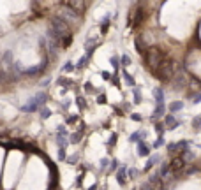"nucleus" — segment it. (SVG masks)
<instances>
[{
    "instance_id": "1",
    "label": "nucleus",
    "mask_w": 201,
    "mask_h": 190,
    "mask_svg": "<svg viewBox=\"0 0 201 190\" xmlns=\"http://www.w3.org/2000/svg\"><path fill=\"white\" fill-rule=\"evenodd\" d=\"M143 58H145V63L148 65V69L152 70V74L153 72H157V70L162 67V63L164 60L168 58L164 53H162L159 48H155V46H150L148 50L145 51V55H143Z\"/></svg>"
},
{
    "instance_id": "2",
    "label": "nucleus",
    "mask_w": 201,
    "mask_h": 190,
    "mask_svg": "<svg viewBox=\"0 0 201 190\" xmlns=\"http://www.w3.org/2000/svg\"><path fill=\"white\" fill-rule=\"evenodd\" d=\"M46 99H48V95H46L44 92H41V93H37L35 97H32V100H28V102L21 108V111H23V113H34L35 109L41 108L42 102H46Z\"/></svg>"
},
{
    "instance_id": "3",
    "label": "nucleus",
    "mask_w": 201,
    "mask_h": 190,
    "mask_svg": "<svg viewBox=\"0 0 201 190\" xmlns=\"http://www.w3.org/2000/svg\"><path fill=\"white\" fill-rule=\"evenodd\" d=\"M168 166H170V172H178V171H182L183 167H185V159H183L182 155H178V157H173Z\"/></svg>"
},
{
    "instance_id": "4",
    "label": "nucleus",
    "mask_w": 201,
    "mask_h": 190,
    "mask_svg": "<svg viewBox=\"0 0 201 190\" xmlns=\"http://www.w3.org/2000/svg\"><path fill=\"white\" fill-rule=\"evenodd\" d=\"M153 99L157 102V106H162V104H164V90H162L161 86L153 88Z\"/></svg>"
},
{
    "instance_id": "5",
    "label": "nucleus",
    "mask_w": 201,
    "mask_h": 190,
    "mask_svg": "<svg viewBox=\"0 0 201 190\" xmlns=\"http://www.w3.org/2000/svg\"><path fill=\"white\" fill-rule=\"evenodd\" d=\"M138 155H140V157H148V155H150V146L145 144V141H140V143H138Z\"/></svg>"
},
{
    "instance_id": "6",
    "label": "nucleus",
    "mask_w": 201,
    "mask_h": 190,
    "mask_svg": "<svg viewBox=\"0 0 201 190\" xmlns=\"http://www.w3.org/2000/svg\"><path fill=\"white\" fill-rule=\"evenodd\" d=\"M140 137H143V139H145V137H147V132H145V130H138V132H132L131 136H129V143H140Z\"/></svg>"
},
{
    "instance_id": "7",
    "label": "nucleus",
    "mask_w": 201,
    "mask_h": 190,
    "mask_svg": "<svg viewBox=\"0 0 201 190\" xmlns=\"http://www.w3.org/2000/svg\"><path fill=\"white\" fill-rule=\"evenodd\" d=\"M166 114V106L162 104V106H155V111H153V114H152V120H159Z\"/></svg>"
},
{
    "instance_id": "8",
    "label": "nucleus",
    "mask_w": 201,
    "mask_h": 190,
    "mask_svg": "<svg viewBox=\"0 0 201 190\" xmlns=\"http://www.w3.org/2000/svg\"><path fill=\"white\" fill-rule=\"evenodd\" d=\"M164 125H166V129L173 130V129H176V127H178L180 123H178V121L173 118V114H168V116H166V123H164Z\"/></svg>"
},
{
    "instance_id": "9",
    "label": "nucleus",
    "mask_w": 201,
    "mask_h": 190,
    "mask_svg": "<svg viewBox=\"0 0 201 190\" xmlns=\"http://www.w3.org/2000/svg\"><path fill=\"white\" fill-rule=\"evenodd\" d=\"M95 46H97V40L95 39H88L85 42V50H87V56H90V53L95 50Z\"/></svg>"
},
{
    "instance_id": "10",
    "label": "nucleus",
    "mask_w": 201,
    "mask_h": 190,
    "mask_svg": "<svg viewBox=\"0 0 201 190\" xmlns=\"http://www.w3.org/2000/svg\"><path fill=\"white\" fill-rule=\"evenodd\" d=\"M125 174H127V169H125V166H122L120 169L117 171V178H118L120 185H125Z\"/></svg>"
},
{
    "instance_id": "11",
    "label": "nucleus",
    "mask_w": 201,
    "mask_h": 190,
    "mask_svg": "<svg viewBox=\"0 0 201 190\" xmlns=\"http://www.w3.org/2000/svg\"><path fill=\"white\" fill-rule=\"evenodd\" d=\"M180 109H183V102H182V100H173L170 104L171 113H176V111H180Z\"/></svg>"
},
{
    "instance_id": "12",
    "label": "nucleus",
    "mask_w": 201,
    "mask_h": 190,
    "mask_svg": "<svg viewBox=\"0 0 201 190\" xmlns=\"http://www.w3.org/2000/svg\"><path fill=\"white\" fill-rule=\"evenodd\" d=\"M159 155H153V157H150V159H148V162H147V166H145V171H150L152 167H153V166H155V164H157V162H159Z\"/></svg>"
},
{
    "instance_id": "13",
    "label": "nucleus",
    "mask_w": 201,
    "mask_h": 190,
    "mask_svg": "<svg viewBox=\"0 0 201 190\" xmlns=\"http://www.w3.org/2000/svg\"><path fill=\"white\" fill-rule=\"evenodd\" d=\"M122 74H124V79H125V83H127L129 86H134V85H136L134 78H132V76L129 74V72H127V70H122Z\"/></svg>"
},
{
    "instance_id": "14",
    "label": "nucleus",
    "mask_w": 201,
    "mask_h": 190,
    "mask_svg": "<svg viewBox=\"0 0 201 190\" xmlns=\"http://www.w3.org/2000/svg\"><path fill=\"white\" fill-rule=\"evenodd\" d=\"M57 144H58V148H60V150H65V146H67V139H65V137H62V136H58V137H57Z\"/></svg>"
},
{
    "instance_id": "15",
    "label": "nucleus",
    "mask_w": 201,
    "mask_h": 190,
    "mask_svg": "<svg viewBox=\"0 0 201 190\" xmlns=\"http://www.w3.org/2000/svg\"><path fill=\"white\" fill-rule=\"evenodd\" d=\"M50 116H51V111L48 109V108H42V109H41V118H42V120H48Z\"/></svg>"
},
{
    "instance_id": "16",
    "label": "nucleus",
    "mask_w": 201,
    "mask_h": 190,
    "mask_svg": "<svg viewBox=\"0 0 201 190\" xmlns=\"http://www.w3.org/2000/svg\"><path fill=\"white\" fill-rule=\"evenodd\" d=\"M168 172H170V166H168V164H162L161 171H159V174H161V178H162V176H166Z\"/></svg>"
},
{
    "instance_id": "17",
    "label": "nucleus",
    "mask_w": 201,
    "mask_h": 190,
    "mask_svg": "<svg viewBox=\"0 0 201 190\" xmlns=\"http://www.w3.org/2000/svg\"><path fill=\"white\" fill-rule=\"evenodd\" d=\"M162 144H164V137H162V136H159V137L155 139V143H153V148H161Z\"/></svg>"
},
{
    "instance_id": "18",
    "label": "nucleus",
    "mask_w": 201,
    "mask_h": 190,
    "mask_svg": "<svg viewBox=\"0 0 201 190\" xmlns=\"http://www.w3.org/2000/svg\"><path fill=\"white\" fill-rule=\"evenodd\" d=\"M74 67H76V65H74L72 62H67V63L64 65V72H71V70H74Z\"/></svg>"
},
{
    "instance_id": "19",
    "label": "nucleus",
    "mask_w": 201,
    "mask_h": 190,
    "mask_svg": "<svg viewBox=\"0 0 201 190\" xmlns=\"http://www.w3.org/2000/svg\"><path fill=\"white\" fill-rule=\"evenodd\" d=\"M134 97H136V99H134V102H136V104H140V102H141V95H140V88H134Z\"/></svg>"
},
{
    "instance_id": "20",
    "label": "nucleus",
    "mask_w": 201,
    "mask_h": 190,
    "mask_svg": "<svg viewBox=\"0 0 201 190\" xmlns=\"http://www.w3.org/2000/svg\"><path fill=\"white\" fill-rule=\"evenodd\" d=\"M153 129H155V132H159V136H162V132H164L162 123H155V125H153Z\"/></svg>"
},
{
    "instance_id": "21",
    "label": "nucleus",
    "mask_w": 201,
    "mask_h": 190,
    "mask_svg": "<svg viewBox=\"0 0 201 190\" xmlns=\"http://www.w3.org/2000/svg\"><path fill=\"white\" fill-rule=\"evenodd\" d=\"M57 132H58V136H62V137H65V134H67V129H65L64 125H60V127L57 129Z\"/></svg>"
},
{
    "instance_id": "22",
    "label": "nucleus",
    "mask_w": 201,
    "mask_h": 190,
    "mask_svg": "<svg viewBox=\"0 0 201 190\" xmlns=\"http://www.w3.org/2000/svg\"><path fill=\"white\" fill-rule=\"evenodd\" d=\"M110 63L115 67V69H118V56H111V58H110Z\"/></svg>"
},
{
    "instance_id": "23",
    "label": "nucleus",
    "mask_w": 201,
    "mask_h": 190,
    "mask_svg": "<svg viewBox=\"0 0 201 190\" xmlns=\"http://www.w3.org/2000/svg\"><path fill=\"white\" fill-rule=\"evenodd\" d=\"M39 72V67H32V69L25 70V74H28V76H34V74H37Z\"/></svg>"
},
{
    "instance_id": "24",
    "label": "nucleus",
    "mask_w": 201,
    "mask_h": 190,
    "mask_svg": "<svg viewBox=\"0 0 201 190\" xmlns=\"http://www.w3.org/2000/svg\"><path fill=\"white\" fill-rule=\"evenodd\" d=\"M129 63H131V58H129L127 55H122V65L125 67V65H129Z\"/></svg>"
},
{
    "instance_id": "25",
    "label": "nucleus",
    "mask_w": 201,
    "mask_h": 190,
    "mask_svg": "<svg viewBox=\"0 0 201 190\" xmlns=\"http://www.w3.org/2000/svg\"><path fill=\"white\" fill-rule=\"evenodd\" d=\"M58 160H67V157H65V150H60V148H58Z\"/></svg>"
},
{
    "instance_id": "26",
    "label": "nucleus",
    "mask_w": 201,
    "mask_h": 190,
    "mask_svg": "<svg viewBox=\"0 0 201 190\" xmlns=\"http://www.w3.org/2000/svg\"><path fill=\"white\" fill-rule=\"evenodd\" d=\"M88 60V56H87V55H85V56H83V58H81L80 62H78V65H76V67H78V69H81V67H83V65H85V62Z\"/></svg>"
},
{
    "instance_id": "27",
    "label": "nucleus",
    "mask_w": 201,
    "mask_h": 190,
    "mask_svg": "<svg viewBox=\"0 0 201 190\" xmlns=\"http://www.w3.org/2000/svg\"><path fill=\"white\" fill-rule=\"evenodd\" d=\"M118 160H111V171H118Z\"/></svg>"
},
{
    "instance_id": "28",
    "label": "nucleus",
    "mask_w": 201,
    "mask_h": 190,
    "mask_svg": "<svg viewBox=\"0 0 201 190\" xmlns=\"http://www.w3.org/2000/svg\"><path fill=\"white\" fill-rule=\"evenodd\" d=\"M80 136H81V132H76V134H72V143H80Z\"/></svg>"
},
{
    "instance_id": "29",
    "label": "nucleus",
    "mask_w": 201,
    "mask_h": 190,
    "mask_svg": "<svg viewBox=\"0 0 201 190\" xmlns=\"http://www.w3.org/2000/svg\"><path fill=\"white\" fill-rule=\"evenodd\" d=\"M201 125V116H198V118H194V129H198Z\"/></svg>"
},
{
    "instance_id": "30",
    "label": "nucleus",
    "mask_w": 201,
    "mask_h": 190,
    "mask_svg": "<svg viewBox=\"0 0 201 190\" xmlns=\"http://www.w3.org/2000/svg\"><path fill=\"white\" fill-rule=\"evenodd\" d=\"M108 164H110V160H108V159H100V167H102V169H104Z\"/></svg>"
},
{
    "instance_id": "31",
    "label": "nucleus",
    "mask_w": 201,
    "mask_h": 190,
    "mask_svg": "<svg viewBox=\"0 0 201 190\" xmlns=\"http://www.w3.org/2000/svg\"><path fill=\"white\" fill-rule=\"evenodd\" d=\"M97 102H99V104H104V102H106V95H99V97H97Z\"/></svg>"
},
{
    "instance_id": "32",
    "label": "nucleus",
    "mask_w": 201,
    "mask_h": 190,
    "mask_svg": "<svg viewBox=\"0 0 201 190\" xmlns=\"http://www.w3.org/2000/svg\"><path fill=\"white\" fill-rule=\"evenodd\" d=\"M67 162H71V164H76V162H78V155H74V157L67 159Z\"/></svg>"
},
{
    "instance_id": "33",
    "label": "nucleus",
    "mask_w": 201,
    "mask_h": 190,
    "mask_svg": "<svg viewBox=\"0 0 201 190\" xmlns=\"http://www.w3.org/2000/svg\"><path fill=\"white\" fill-rule=\"evenodd\" d=\"M131 118H132V120H136V121H140V120H141V116L138 114V113H134V114H131Z\"/></svg>"
},
{
    "instance_id": "34",
    "label": "nucleus",
    "mask_w": 201,
    "mask_h": 190,
    "mask_svg": "<svg viewBox=\"0 0 201 190\" xmlns=\"http://www.w3.org/2000/svg\"><path fill=\"white\" fill-rule=\"evenodd\" d=\"M113 143H117V134H113V136H111V139H110V143H108V144H113Z\"/></svg>"
},
{
    "instance_id": "35",
    "label": "nucleus",
    "mask_w": 201,
    "mask_h": 190,
    "mask_svg": "<svg viewBox=\"0 0 201 190\" xmlns=\"http://www.w3.org/2000/svg\"><path fill=\"white\" fill-rule=\"evenodd\" d=\"M85 90H88V92H94V86H92V85H85Z\"/></svg>"
},
{
    "instance_id": "36",
    "label": "nucleus",
    "mask_w": 201,
    "mask_h": 190,
    "mask_svg": "<svg viewBox=\"0 0 201 190\" xmlns=\"http://www.w3.org/2000/svg\"><path fill=\"white\" fill-rule=\"evenodd\" d=\"M194 102H201V95H198V97L194 99Z\"/></svg>"
},
{
    "instance_id": "37",
    "label": "nucleus",
    "mask_w": 201,
    "mask_h": 190,
    "mask_svg": "<svg viewBox=\"0 0 201 190\" xmlns=\"http://www.w3.org/2000/svg\"><path fill=\"white\" fill-rule=\"evenodd\" d=\"M95 188H97V185H94V187H90L88 190H95Z\"/></svg>"
}]
</instances>
